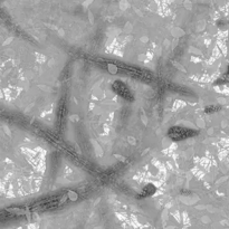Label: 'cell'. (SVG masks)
I'll return each mask as SVG.
<instances>
[{
  "label": "cell",
  "mask_w": 229,
  "mask_h": 229,
  "mask_svg": "<svg viewBox=\"0 0 229 229\" xmlns=\"http://www.w3.org/2000/svg\"><path fill=\"white\" fill-rule=\"evenodd\" d=\"M195 134H197V132L193 131V130L180 128V126L172 128L169 131V136L173 141H179V140H183V139H188V138H191V136H193Z\"/></svg>",
  "instance_id": "obj_1"
},
{
  "label": "cell",
  "mask_w": 229,
  "mask_h": 229,
  "mask_svg": "<svg viewBox=\"0 0 229 229\" xmlns=\"http://www.w3.org/2000/svg\"><path fill=\"white\" fill-rule=\"evenodd\" d=\"M220 106H215V105H211V106H208V108H206V113H214V112H217V111H219L220 110Z\"/></svg>",
  "instance_id": "obj_2"
},
{
  "label": "cell",
  "mask_w": 229,
  "mask_h": 229,
  "mask_svg": "<svg viewBox=\"0 0 229 229\" xmlns=\"http://www.w3.org/2000/svg\"><path fill=\"white\" fill-rule=\"evenodd\" d=\"M227 74H229V67H228V72H227Z\"/></svg>",
  "instance_id": "obj_3"
}]
</instances>
